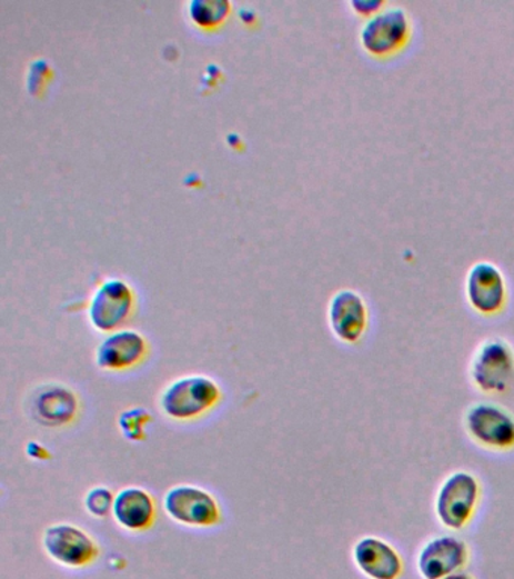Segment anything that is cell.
Returning <instances> with one entry per match:
<instances>
[{
	"mask_svg": "<svg viewBox=\"0 0 514 579\" xmlns=\"http://www.w3.org/2000/svg\"><path fill=\"white\" fill-rule=\"evenodd\" d=\"M223 397L221 385L208 375H187L172 380L159 396V408L168 420L192 422L212 412Z\"/></svg>",
	"mask_w": 514,
	"mask_h": 579,
	"instance_id": "6da1fadb",
	"label": "cell"
},
{
	"mask_svg": "<svg viewBox=\"0 0 514 579\" xmlns=\"http://www.w3.org/2000/svg\"><path fill=\"white\" fill-rule=\"evenodd\" d=\"M164 513L188 528H212L222 522L221 505L208 489L196 485H175L163 497Z\"/></svg>",
	"mask_w": 514,
	"mask_h": 579,
	"instance_id": "7a4b0ae2",
	"label": "cell"
},
{
	"mask_svg": "<svg viewBox=\"0 0 514 579\" xmlns=\"http://www.w3.org/2000/svg\"><path fill=\"white\" fill-rule=\"evenodd\" d=\"M412 37V20L400 7L381 8L362 24L360 41L366 53L377 58L400 52Z\"/></svg>",
	"mask_w": 514,
	"mask_h": 579,
	"instance_id": "3957f363",
	"label": "cell"
},
{
	"mask_svg": "<svg viewBox=\"0 0 514 579\" xmlns=\"http://www.w3.org/2000/svg\"><path fill=\"white\" fill-rule=\"evenodd\" d=\"M41 542L49 559L67 569L88 568L100 557L99 543L90 532L70 522L46 528Z\"/></svg>",
	"mask_w": 514,
	"mask_h": 579,
	"instance_id": "277c9868",
	"label": "cell"
},
{
	"mask_svg": "<svg viewBox=\"0 0 514 579\" xmlns=\"http://www.w3.org/2000/svg\"><path fill=\"white\" fill-rule=\"evenodd\" d=\"M137 306L132 286L121 278L101 282L88 306V320L97 331L111 333L124 327Z\"/></svg>",
	"mask_w": 514,
	"mask_h": 579,
	"instance_id": "5b68a950",
	"label": "cell"
},
{
	"mask_svg": "<svg viewBox=\"0 0 514 579\" xmlns=\"http://www.w3.org/2000/svg\"><path fill=\"white\" fill-rule=\"evenodd\" d=\"M480 500L478 480L458 471L442 483L436 497V515L442 526L461 530L474 517Z\"/></svg>",
	"mask_w": 514,
	"mask_h": 579,
	"instance_id": "8992f818",
	"label": "cell"
},
{
	"mask_svg": "<svg viewBox=\"0 0 514 579\" xmlns=\"http://www.w3.org/2000/svg\"><path fill=\"white\" fill-rule=\"evenodd\" d=\"M514 375V352L507 341L492 338L480 345L472 359L471 376L484 392H501Z\"/></svg>",
	"mask_w": 514,
	"mask_h": 579,
	"instance_id": "52a82bcc",
	"label": "cell"
},
{
	"mask_svg": "<svg viewBox=\"0 0 514 579\" xmlns=\"http://www.w3.org/2000/svg\"><path fill=\"white\" fill-rule=\"evenodd\" d=\"M149 350V341L141 332L134 329H118L97 346L95 366L109 373H122L141 366Z\"/></svg>",
	"mask_w": 514,
	"mask_h": 579,
	"instance_id": "ba28073f",
	"label": "cell"
},
{
	"mask_svg": "<svg viewBox=\"0 0 514 579\" xmlns=\"http://www.w3.org/2000/svg\"><path fill=\"white\" fill-rule=\"evenodd\" d=\"M466 432L478 446L491 450L514 447V417L495 405H475L466 413Z\"/></svg>",
	"mask_w": 514,
	"mask_h": 579,
	"instance_id": "9c48e42d",
	"label": "cell"
},
{
	"mask_svg": "<svg viewBox=\"0 0 514 579\" xmlns=\"http://www.w3.org/2000/svg\"><path fill=\"white\" fill-rule=\"evenodd\" d=\"M467 302L480 315L493 316L507 302V282L503 270L491 261L472 264L466 274Z\"/></svg>",
	"mask_w": 514,
	"mask_h": 579,
	"instance_id": "30bf717a",
	"label": "cell"
},
{
	"mask_svg": "<svg viewBox=\"0 0 514 579\" xmlns=\"http://www.w3.org/2000/svg\"><path fill=\"white\" fill-rule=\"evenodd\" d=\"M327 320L329 327L340 341L355 345L366 331L369 308L355 290H340L329 302Z\"/></svg>",
	"mask_w": 514,
	"mask_h": 579,
	"instance_id": "8fae6325",
	"label": "cell"
},
{
	"mask_svg": "<svg viewBox=\"0 0 514 579\" xmlns=\"http://www.w3.org/2000/svg\"><path fill=\"white\" fill-rule=\"evenodd\" d=\"M29 409L38 425L64 427L78 418L80 401L78 395L67 385L49 383L37 388Z\"/></svg>",
	"mask_w": 514,
	"mask_h": 579,
	"instance_id": "7c38bea8",
	"label": "cell"
},
{
	"mask_svg": "<svg viewBox=\"0 0 514 579\" xmlns=\"http://www.w3.org/2000/svg\"><path fill=\"white\" fill-rule=\"evenodd\" d=\"M467 547L453 536L430 540L421 549L419 570L424 579H442L456 573L467 561Z\"/></svg>",
	"mask_w": 514,
	"mask_h": 579,
	"instance_id": "4fadbf2b",
	"label": "cell"
},
{
	"mask_svg": "<svg viewBox=\"0 0 514 579\" xmlns=\"http://www.w3.org/2000/svg\"><path fill=\"white\" fill-rule=\"evenodd\" d=\"M112 518L122 530L145 532L154 526L158 507L149 490L139 486H128L115 496Z\"/></svg>",
	"mask_w": 514,
	"mask_h": 579,
	"instance_id": "5bb4252c",
	"label": "cell"
},
{
	"mask_svg": "<svg viewBox=\"0 0 514 579\" xmlns=\"http://www.w3.org/2000/svg\"><path fill=\"white\" fill-rule=\"evenodd\" d=\"M353 560L357 569L372 579H397L403 570L399 552L377 538L361 539L353 548Z\"/></svg>",
	"mask_w": 514,
	"mask_h": 579,
	"instance_id": "9a60e30c",
	"label": "cell"
},
{
	"mask_svg": "<svg viewBox=\"0 0 514 579\" xmlns=\"http://www.w3.org/2000/svg\"><path fill=\"white\" fill-rule=\"evenodd\" d=\"M231 6L226 0H191L188 14L198 28L212 29L219 27L230 14Z\"/></svg>",
	"mask_w": 514,
	"mask_h": 579,
	"instance_id": "2e32d148",
	"label": "cell"
},
{
	"mask_svg": "<svg viewBox=\"0 0 514 579\" xmlns=\"http://www.w3.org/2000/svg\"><path fill=\"white\" fill-rule=\"evenodd\" d=\"M153 421L151 413L143 408L125 409L118 417L122 437L132 442H141L147 438V427Z\"/></svg>",
	"mask_w": 514,
	"mask_h": 579,
	"instance_id": "e0dca14e",
	"label": "cell"
},
{
	"mask_svg": "<svg viewBox=\"0 0 514 579\" xmlns=\"http://www.w3.org/2000/svg\"><path fill=\"white\" fill-rule=\"evenodd\" d=\"M115 496L117 493H113L107 486H94L88 490L83 505L92 518L107 519L109 515H112Z\"/></svg>",
	"mask_w": 514,
	"mask_h": 579,
	"instance_id": "ac0fdd59",
	"label": "cell"
},
{
	"mask_svg": "<svg viewBox=\"0 0 514 579\" xmlns=\"http://www.w3.org/2000/svg\"><path fill=\"white\" fill-rule=\"evenodd\" d=\"M27 455L29 458L33 460H48L50 458V453L48 448L41 446L40 442H29L27 446Z\"/></svg>",
	"mask_w": 514,
	"mask_h": 579,
	"instance_id": "d6986e66",
	"label": "cell"
},
{
	"mask_svg": "<svg viewBox=\"0 0 514 579\" xmlns=\"http://www.w3.org/2000/svg\"><path fill=\"white\" fill-rule=\"evenodd\" d=\"M442 579H472V578L470 577V575L456 572L453 575H449V577H445Z\"/></svg>",
	"mask_w": 514,
	"mask_h": 579,
	"instance_id": "ffe728a7",
	"label": "cell"
}]
</instances>
